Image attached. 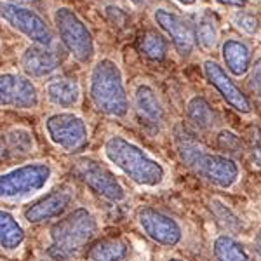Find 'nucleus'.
<instances>
[{"label": "nucleus", "instance_id": "b1692460", "mask_svg": "<svg viewBox=\"0 0 261 261\" xmlns=\"http://www.w3.org/2000/svg\"><path fill=\"white\" fill-rule=\"evenodd\" d=\"M195 40H199V44L204 49H214V45L218 44V27L214 23L213 16L204 14L199 19L195 30Z\"/></svg>", "mask_w": 261, "mask_h": 261}, {"label": "nucleus", "instance_id": "7ed1b4c3", "mask_svg": "<svg viewBox=\"0 0 261 261\" xmlns=\"http://www.w3.org/2000/svg\"><path fill=\"white\" fill-rule=\"evenodd\" d=\"M89 92L94 107L108 117H125L129 101L117 63L101 60L91 71Z\"/></svg>", "mask_w": 261, "mask_h": 261}, {"label": "nucleus", "instance_id": "2eb2a0df", "mask_svg": "<svg viewBox=\"0 0 261 261\" xmlns=\"http://www.w3.org/2000/svg\"><path fill=\"white\" fill-rule=\"evenodd\" d=\"M21 68L27 73V77H47L58 68V60L47 47L33 44L24 49L21 56Z\"/></svg>", "mask_w": 261, "mask_h": 261}, {"label": "nucleus", "instance_id": "39448f33", "mask_svg": "<svg viewBox=\"0 0 261 261\" xmlns=\"http://www.w3.org/2000/svg\"><path fill=\"white\" fill-rule=\"evenodd\" d=\"M53 169L45 162L12 167L0 174V200H23L47 187Z\"/></svg>", "mask_w": 261, "mask_h": 261}, {"label": "nucleus", "instance_id": "a211bd4d", "mask_svg": "<svg viewBox=\"0 0 261 261\" xmlns=\"http://www.w3.org/2000/svg\"><path fill=\"white\" fill-rule=\"evenodd\" d=\"M127 244L122 239H101L87 249L89 261H122L127 256Z\"/></svg>", "mask_w": 261, "mask_h": 261}, {"label": "nucleus", "instance_id": "f8f14e48", "mask_svg": "<svg viewBox=\"0 0 261 261\" xmlns=\"http://www.w3.org/2000/svg\"><path fill=\"white\" fill-rule=\"evenodd\" d=\"M71 202H73V192L70 187L54 188L49 193L42 195L40 199L32 202L23 211V216L28 223H33V225L54 220V218H61L68 211Z\"/></svg>", "mask_w": 261, "mask_h": 261}, {"label": "nucleus", "instance_id": "9d476101", "mask_svg": "<svg viewBox=\"0 0 261 261\" xmlns=\"http://www.w3.org/2000/svg\"><path fill=\"white\" fill-rule=\"evenodd\" d=\"M75 172L96 195L103 197V199L110 202L125 200V190L120 185V181L115 178L113 172L108 171L107 167H103L99 162L91 161V159L79 161Z\"/></svg>", "mask_w": 261, "mask_h": 261}, {"label": "nucleus", "instance_id": "ddd939ff", "mask_svg": "<svg viewBox=\"0 0 261 261\" xmlns=\"http://www.w3.org/2000/svg\"><path fill=\"white\" fill-rule=\"evenodd\" d=\"M155 21L167 35L171 37L172 44L181 56H188L195 45V30L185 18L174 12L159 9L155 11Z\"/></svg>", "mask_w": 261, "mask_h": 261}, {"label": "nucleus", "instance_id": "f257e3e1", "mask_svg": "<svg viewBox=\"0 0 261 261\" xmlns=\"http://www.w3.org/2000/svg\"><path fill=\"white\" fill-rule=\"evenodd\" d=\"M98 233V220L89 209L77 207L50 226L47 254L56 261L75 259Z\"/></svg>", "mask_w": 261, "mask_h": 261}, {"label": "nucleus", "instance_id": "5701e85b", "mask_svg": "<svg viewBox=\"0 0 261 261\" xmlns=\"http://www.w3.org/2000/svg\"><path fill=\"white\" fill-rule=\"evenodd\" d=\"M141 53L151 61H162L167 54V42L159 33L148 32L141 37Z\"/></svg>", "mask_w": 261, "mask_h": 261}, {"label": "nucleus", "instance_id": "9b49d317", "mask_svg": "<svg viewBox=\"0 0 261 261\" xmlns=\"http://www.w3.org/2000/svg\"><path fill=\"white\" fill-rule=\"evenodd\" d=\"M39 105V92L30 79L19 73H0V107L30 110Z\"/></svg>", "mask_w": 261, "mask_h": 261}, {"label": "nucleus", "instance_id": "6ab92c4d", "mask_svg": "<svg viewBox=\"0 0 261 261\" xmlns=\"http://www.w3.org/2000/svg\"><path fill=\"white\" fill-rule=\"evenodd\" d=\"M223 60L231 73L241 77L251 68V54L249 49L237 40H226L223 44Z\"/></svg>", "mask_w": 261, "mask_h": 261}, {"label": "nucleus", "instance_id": "473e14b6", "mask_svg": "<svg viewBox=\"0 0 261 261\" xmlns=\"http://www.w3.org/2000/svg\"><path fill=\"white\" fill-rule=\"evenodd\" d=\"M181 4H185V6H192V4H195V0H179Z\"/></svg>", "mask_w": 261, "mask_h": 261}, {"label": "nucleus", "instance_id": "aec40b11", "mask_svg": "<svg viewBox=\"0 0 261 261\" xmlns=\"http://www.w3.org/2000/svg\"><path fill=\"white\" fill-rule=\"evenodd\" d=\"M24 241V230L14 214L0 209V247L4 251H14Z\"/></svg>", "mask_w": 261, "mask_h": 261}, {"label": "nucleus", "instance_id": "0eeeda50", "mask_svg": "<svg viewBox=\"0 0 261 261\" xmlns=\"http://www.w3.org/2000/svg\"><path fill=\"white\" fill-rule=\"evenodd\" d=\"M45 133L49 140L65 151H81L87 145L89 133L81 117L70 112L53 113L45 119Z\"/></svg>", "mask_w": 261, "mask_h": 261}, {"label": "nucleus", "instance_id": "72a5a7b5", "mask_svg": "<svg viewBox=\"0 0 261 261\" xmlns=\"http://www.w3.org/2000/svg\"><path fill=\"white\" fill-rule=\"evenodd\" d=\"M133 4H143V2H146V0H130Z\"/></svg>", "mask_w": 261, "mask_h": 261}, {"label": "nucleus", "instance_id": "412c9836", "mask_svg": "<svg viewBox=\"0 0 261 261\" xmlns=\"http://www.w3.org/2000/svg\"><path fill=\"white\" fill-rule=\"evenodd\" d=\"M213 254L216 261H251L242 244L230 235H218L214 239Z\"/></svg>", "mask_w": 261, "mask_h": 261}, {"label": "nucleus", "instance_id": "1a4fd4ad", "mask_svg": "<svg viewBox=\"0 0 261 261\" xmlns=\"http://www.w3.org/2000/svg\"><path fill=\"white\" fill-rule=\"evenodd\" d=\"M136 220L143 233L161 246L174 247L183 239V230L179 223L169 214L155 207H140L136 213Z\"/></svg>", "mask_w": 261, "mask_h": 261}, {"label": "nucleus", "instance_id": "c85d7f7f", "mask_svg": "<svg viewBox=\"0 0 261 261\" xmlns=\"http://www.w3.org/2000/svg\"><path fill=\"white\" fill-rule=\"evenodd\" d=\"M252 159L254 162L261 167V134L256 133V136L252 138Z\"/></svg>", "mask_w": 261, "mask_h": 261}, {"label": "nucleus", "instance_id": "f03ea898", "mask_svg": "<svg viewBox=\"0 0 261 261\" xmlns=\"http://www.w3.org/2000/svg\"><path fill=\"white\" fill-rule=\"evenodd\" d=\"M103 151L105 157L136 185L153 188L166 178V169L161 162L151 159L145 150L122 136L108 138Z\"/></svg>", "mask_w": 261, "mask_h": 261}, {"label": "nucleus", "instance_id": "f3484780", "mask_svg": "<svg viewBox=\"0 0 261 261\" xmlns=\"http://www.w3.org/2000/svg\"><path fill=\"white\" fill-rule=\"evenodd\" d=\"M134 105L141 120L146 124L159 125L164 120V110L155 91L150 86H140L134 94Z\"/></svg>", "mask_w": 261, "mask_h": 261}, {"label": "nucleus", "instance_id": "7c9ffc66", "mask_svg": "<svg viewBox=\"0 0 261 261\" xmlns=\"http://www.w3.org/2000/svg\"><path fill=\"white\" fill-rule=\"evenodd\" d=\"M220 4H225V6H235V7H242L246 4V0H218Z\"/></svg>", "mask_w": 261, "mask_h": 261}, {"label": "nucleus", "instance_id": "cd10ccee", "mask_svg": "<svg viewBox=\"0 0 261 261\" xmlns=\"http://www.w3.org/2000/svg\"><path fill=\"white\" fill-rule=\"evenodd\" d=\"M233 21L241 30L247 32V33H254L258 30V21L252 18V16L246 14V12H239V14L233 18Z\"/></svg>", "mask_w": 261, "mask_h": 261}, {"label": "nucleus", "instance_id": "a878e982", "mask_svg": "<svg viewBox=\"0 0 261 261\" xmlns=\"http://www.w3.org/2000/svg\"><path fill=\"white\" fill-rule=\"evenodd\" d=\"M218 145H220L221 150L230 151V153H237V151L242 150V141L230 130H221L220 136H218Z\"/></svg>", "mask_w": 261, "mask_h": 261}, {"label": "nucleus", "instance_id": "f704fd0d", "mask_svg": "<svg viewBox=\"0 0 261 261\" xmlns=\"http://www.w3.org/2000/svg\"><path fill=\"white\" fill-rule=\"evenodd\" d=\"M169 261H181V259H176V258H172V259H169Z\"/></svg>", "mask_w": 261, "mask_h": 261}, {"label": "nucleus", "instance_id": "c756f323", "mask_svg": "<svg viewBox=\"0 0 261 261\" xmlns=\"http://www.w3.org/2000/svg\"><path fill=\"white\" fill-rule=\"evenodd\" d=\"M254 259L261 261V233L256 235L254 239Z\"/></svg>", "mask_w": 261, "mask_h": 261}, {"label": "nucleus", "instance_id": "bb28decb", "mask_svg": "<svg viewBox=\"0 0 261 261\" xmlns=\"http://www.w3.org/2000/svg\"><path fill=\"white\" fill-rule=\"evenodd\" d=\"M249 87L252 94H254L256 101H258V105L261 107V58L252 66L251 77H249Z\"/></svg>", "mask_w": 261, "mask_h": 261}, {"label": "nucleus", "instance_id": "423d86ee", "mask_svg": "<svg viewBox=\"0 0 261 261\" xmlns=\"http://www.w3.org/2000/svg\"><path fill=\"white\" fill-rule=\"evenodd\" d=\"M54 23L71 56L79 63H89L94 56V39L77 12L70 7H60L54 12Z\"/></svg>", "mask_w": 261, "mask_h": 261}, {"label": "nucleus", "instance_id": "4468645a", "mask_svg": "<svg viewBox=\"0 0 261 261\" xmlns=\"http://www.w3.org/2000/svg\"><path fill=\"white\" fill-rule=\"evenodd\" d=\"M204 73H205V77H207L209 84L216 87L218 92L223 96V99H225L233 110H237L241 113L251 112V103H249V99H247V96L230 81V77L223 71V68L218 63L205 61Z\"/></svg>", "mask_w": 261, "mask_h": 261}, {"label": "nucleus", "instance_id": "dca6fc26", "mask_svg": "<svg viewBox=\"0 0 261 261\" xmlns=\"http://www.w3.org/2000/svg\"><path fill=\"white\" fill-rule=\"evenodd\" d=\"M45 96L53 105L60 108H71L81 99V87L75 79H54L45 86Z\"/></svg>", "mask_w": 261, "mask_h": 261}, {"label": "nucleus", "instance_id": "20e7f679", "mask_svg": "<svg viewBox=\"0 0 261 261\" xmlns=\"http://www.w3.org/2000/svg\"><path fill=\"white\" fill-rule=\"evenodd\" d=\"M178 148L185 164H188L200 178L209 183L220 188H230L239 179V166L231 159L225 155L209 153L195 141L185 138V134L178 140Z\"/></svg>", "mask_w": 261, "mask_h": 261}, {"label": "nucleus", "instance_id": "2f4dec72", "mask_svg": "<svg viewBox=\"0 0 261 261\" xmlns=\"http://www.w3.org/2000/svg\"><path fill=\"white\" fill-rule=\"evenodd\" d=\"M11 2L21 6V4H35V2H39V0H11Z\"/></svg>", "mask_w": 261, "mask_h": 261}, {"label": "nucleus", "instance_id": "4be33fe9", "mask_svg": "<svg viewBox=\"0 0 261 261\" xmlns=\"http://www.w3.org/2000/svg\"><path fill=\"white\" fill-rule=\"evenodd\" d=\"M188 119H190L197 127L209 129L216 124V113L204 98H193L188 103Z\"/></svg>", "mask_w": 261, "mask_h": 261}, {"label": "nucleus", "instance_id": "393cba45", "mask_svg": "<svg viewBox=\"0 0 261 261\" xmlns=\"http://www.w3.org/2000/svg\"><path fill=\"white\" fill-rule=\"evenodd\" d=\"M6 140H7V148L11 151H14V153L23 155V153H30V151H33V138L27 129L18 127V129L9 130Z\"/></svg>", "mask_w": 261, "mask_h": 261}, {"label": "nucleus", "instance_id": "6e6552de", "mask_svg": "<svg viewBox=\"0 0 261 261\" xmlns=\"http://www.w3.org/2000/svg\"><path fill=\"white\" fill-rule=\"evenodd\" d=\"M0 18L14 30L23 33L27 39L35 42L37 45L49 47L53 44V33L47 23L32 9H27L18 4L0 2Z\"/></svg>", "mask_w": 261, "mask_h": 261}]
</instances>
